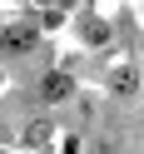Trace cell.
<instances>
[{"label": "cell", "mask_w": 144, "mask_h": 154, "mask_svg": "<svg viewBox=\"0 0 144 154\" xmlns=\"http://www.w3.org/2000/svg\"><path fill=\"white\" fill-rule=\"evenodd\" d=\"M0 50H5V55L35 50V30H30V25H10V30H0Z\"/></svg>", "instance_id": "obj_1"}, {"label": "cell", "mask_w": 144, "mask_h": 154, "mask_svg": "<svg viewBox=\"0 0 144 154\" xmlns=\"http://www.w3.org/2000/svg\"><path fill=\"white\" fill-rule=\"evenodd\" d=\"M40 94H45L50 104L70 100V75H45V80H40Z\"/></svg>", "instance_id": "obj_2"}, {"label": "cell", "mask_w": 144, "mask_h": 154, "mask_svg": "<svg viewBox=\"0 0 144 154\" xmlns=\"http://www.w3.org/2000/svg\"><path fill=\"white\" fill-rule=\"evenodd\" d=\"M50 134H55V124H50V119H30V124H25V144H30V149L50 144Z\"/></svg>", "instance_id": "obj_3"}, {"label": "cell", "mask_w": 144, "mask_h": 154, "mask_svg": "<svg viewBox=\"0 0 144 154\" xmlns=\"http://www.w3.org/2000/svg\"><path fill=\"white\" fill-rule=\"evenodd\" d=\"M80 35H84V45H104V40H109V25L90 15V20H80Z\"/></svg>", "instance_id": "obj_4"}, {"label": "cell", "mask_w": 144, "mask_h": 154, "mask_svg": "<svg viewBox=\"0 0 144 154\" xmlns=\"http://www.w3.org/2000/svg\"><path fill=\"white\" fill-rule=\"evenodd\" d=\"M65 5H70V0H40V10H55V15H60Z\"/></svg>", "instance_id": "obj_5"}]
</instances>
